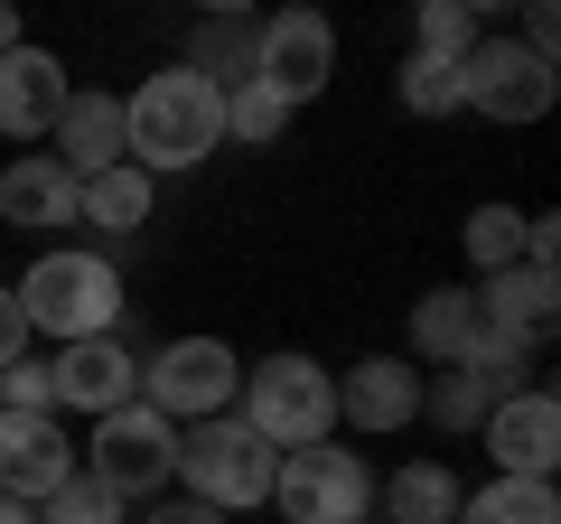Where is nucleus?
<instances>
[{"label":"nucleus","instance_id":"obj_1","mask_svg":"<svg viewBox=\"0 0 561 524\" xmlns=\"http://www.w3.org/2000/svg\"><path fill=\"white\" fill-rule=\"evenodd\" d=\"M122 150H131L140 179H160V169H197L206 150H225V94L197 76V66H160V76H140V94L122 103Z\"/></svg>","mask_w":561,"mask_h":524},{"label":"nucleus","instance_id":"obj_2","mask_svg":"<svg viewBox=\"0 0 561 524\" xmlns=\"http://www.w3.org/2000/svg\"><path fill=\"white\" fill-rule=\"evenodd\" d=\"M20 309H28V338H57V346H84V338H113L122 319V272L103 253H76V243H57V253H38L20 272Z\"/></svg>","mask_w":561,"mask_h":524},{"label":"nucleus","instance_id":"obj_3","mask_svg":"<svg viewBox=\"0 0 561 524\" xmlns=\"http://www.w3.org/2000/svg\"><path fill=\"white\" fill-rule=\"evenodd\" d=\"M243 422L262 431L272 449H309V441H337V375L300 346L243 365Z\"/></svg>","mask_w":561,"mask_h":524},{"label":"nucleus","instance_id":"obj_4","mask_svg":"<svg viewBox=\"0 0 561 524\" xmlns=\"http://www.w3.org/2000/svg\"><path fill=\"white\" fill-rule=\"evenodd\" d=\"M272 468H280V449L262 441L243 412H216V422H197V441H179V478H187V497L216 505V515L272 505Z\"/></svg>","mask_w":561,"mask_h":524},{"label":"nucleus","instance_id":"obj_5","mask_svg":"<svg viewBox=\"0 0 561 524\" xmlns=\"http://www.w3.org/2000/svg\"><path fill=\"white\" fill-rule=\"evenodd\" d=\"M272 497H280V524H365L375 515V468H365V449L309 441V449H280Z\"/></svg>","mask_w":561,"mask_h":524},{"label":"nucleus","instance_id":"obj_6","mask_svg":"<svg viewBox=\"0 0 561 524\" xmlns=\"http://www.w3.org/2000/svg\"><path fill=\"white\" fill-rule=\"evenodd\" d=\"M234 394H243V356L225 338H169L160 356L140 365V403L160 412L169 431L179 422H216Z\"/></svg>","mask_w":561,"mask_h":524},{"label":"nucleus","instance_id":"obj_7","mask_svg":"<svg viewBox=\"0 0 561 524\" xmlns=\"http://www.w3.org/2000/svg\"><path fill=\"white\" fill-rule=\"evenodd\" d=\"M84 478L103 487V497H160L169 478H179V431L160 422L150 403H122L94 422V441H84Z\"/></svg>","mask_w":561,"mask_h":524},{"label":"nucleus","instance_id":"obj_8","mask_svg":"<svg viewBox=\"0 0 561 524\" xmlns=\"http://www.w3.org/2000/svg\"><path fill=\"white\" fill-rule=\"evenodd\" d=\"M561 103V66L524 57L515 38H478L459 66V113H486V122H542Z\"/></svg>","mask_w":561,"mask_h":524},{"label":"nucleus","instance_id":"obj_9","mask_svg":"<svg viewBox=\"0 0 561 524\" xmlns=\"http://www.w3.org/2000/svg\"><path fill=\"white\" fill-rule=\"evenodd\" d=\"M328 76H337V29H328L319 10L262 20V38H253V84L262 94H280L290 113H300L309 94H328Z\"/></svg>","mask_w":561,"mask_h":524},{"label":"nucleus","instance_id":"obj_10","mask_svg":"<svg viewBox=\"0 0 561 524\" xmlns=\"http://www.w3.org/2000/svg\"><path fill=\"white\" fill-rule=\"evenodd\" d=\"M478 431H486V459H496V478H534V487H552V468H561V403H552V384H524L515 403H496Z\"/></svg>","mask_w":561,"mask_h":524},{"label":"nucleus","instance_id":"obj_11","mask_svg":"<svg viewBox=\"0 0 561 524\" xmlns=\"http://www.w3.org/2000/svg\"><path fill=\"white\" fill-rule=\"evenodd\" d=\"M47 375H57V412H122L140 403V365H131V338H84V346H57L47 356Z\"/></svg>","mask_w":561,"mask_h":524},{"label":"nucleus","instance_id":"obj_12","mask_svg":"<svg viewBox=\"0 0 561 524\" xmlns=\"http://www.w3.org/2000/svg\"><path fill=\"white\" fill-rule=\"evenodd\" d=\"M66 478H76V449H66V431L47 422V412H0V497L47 505Z\"/></svg>","mask_w":561,"mask_h":524},{"label":"nucleus","instance_id":"obj_13","mask_svg":"<svg viewBox=\"0 0 561 524\" xmlns=\"http://www.w3.org/2000/svg\"><path fill=\"white\" fill-rule=\"evenodd\" d=\"M66 94H76V84H66V66L47 57V47H10V57H0V141H47V132H57V113H66Z\"/></svg>","mask_w":561,"mask_h":524},{"label":"nucleus","instance_id":"obj_14","mask_svg":"<svg viewBox=\"0 0 561 524\" xmlns=\"http://www.w3.org/2000/svg\"><path fill=\"white\" fill-rule=\"evenodd\" d=\"M84 206V179L57 169V150H28V160L0 169V225H20V235H47V225H76Z\"/></svg>","mask_w":561,"mask_h":524},{"label":"nucleus","instance_id":"obj_15","mask_svg":"<svg viewBox=\"0 0 561 524\" xmlns=\"http://www.w3.org/2000/svg\"><path fill=\"white\" fill-rule=\"evenodd\" d=\"M478 309H486V328H496V338L542 346V338H552V319H561V272H534V262L486 272V282H478Z\"/></svg>","mask_w":561,"mask_h":524},{"label":"nucleus","instance_id":"obj_16","mask_svg":"<svg viewBox=\"0 0 561 524\" xmlns=\"http://www.w3.org/2000/svg\"><path fill=\"white\" fill-rule=\"evenodd\" d=\"M337 422H356V431H402V422H421V365H412V356H365L356 375L337 384Z\"/></svg>","mask_w":561,"mask_h":524},{"label":"nucleus","instance_id":"obj_17","mask_svg":"<svg viewBox=\"0 0 561 524\" xmlns=\"http://www.w3.org/2000/svg\"><path fill=\"white\" fill-rule=\"evenodd\" d=\"M131 150H122V94H66L57 113V169H76V179H103V169H122Z\"/></svg>","mask_w":561,"mask_h":524},{"label":"nucleus","instance_id":"obj_18","mask_svg":"<svg viewBox=\"0 0 561 524\" xmlns=\"http://www.w3.org/2000/svg\"><path fill=\"white\" fill-rule=\"evenodd\" d=\"M486 338H496V328H486L478 291H431V300H412V346L431 365H468Z\"/></svg>","mask_w":561,"mask_h":524},{"label":"nucleus","instance_id":"obj_19","mask_svg":"<svg viewBox=\"0 0 561 524\" xmlns=\"http://www.w3.org/2000/svg\"><path fill=\"white\" fill-rule=\"evenodd\" d=\"M375 497H383V515H393V524H459V478H449L440 459L393 468V478H383Z\"/></svg>","mask_w":561,"mask_h":524},{"label":"nucleus","instance_id":"obj_20","mask_svg":"<svg viewBox=\"0 0 561 524\" xmlns=\"http://www.w3.org/2000/svg\"><path fill=\"white\" fill-rule=\"evenodd\" d=\"M76 225H103V235H140L150 225V179H140L131 160L122 169H103V179H84V206H76Z\"/></svg>","mask_w":561,"mask_h":524},{"label":"nucleus","instance_id":"obj_21","mask_svg":"<svg viewBox=\"0 0 561 524\" xmlns=\"http://www.w3.org/2000/svg\"><path fill=\"white\" fill-rule=\"evenodd\" d=\"M459 524H561V497L534 478H486L478 497H459Z\"/></svg>","mask_w":561,"mask_h":524},{"label":"nucleus","instance_id":"obj_22","mask_svg":"<svg viewBox=\"0 0 561 524\" xmlns=\"http://www.w3.org/2000/svg\"><path fill=\"white\" fill-rule=\"evenodd\" d=\"M253 38H262V20H206L187 66H197L216 94H234V84H253Z\"/></svg>","mask_w":561,"mask_h":524},{"label":"nucleus","instance_id":"obj_23","mask_svg":"<svg viewBox=\"0 0 561 524\" xmlns=\"http://www.w3.org/2000/svg\"><path fill=\"white\" fill-rule=\"evenodd\" d=\"M459 243H468L478 272H515V262H524V206H478Z\"/></svg>","mask_w":561,"mask_h":524},{"label":"nucleus","instance_id":"obj_24","mask_svg":"<svg viewBox=\"0 0 561 524\" xmlns=\"http://www.w3.org/2000/svg\"><path fill=\"white\" fill-rule=\"evenodd\" d=\"M486 29H478V10H468V0H431V10H421V47L412 57H440V66H468V47H478Z\"/></svg>","mask_w":561,"mask_h":524},{"label":"nucleus","instance_id":"obj_25","mask_svg":"<svg viewBox=\"0 0 561 524\" xmlns=\"http://www.w3.org/2000/svg\"><path fill=\"white\" fill-rule=\"evenodd\" d=\"M38 524H131V505H122V497H103V487L76 468V478H66L57 497L38 505Z\"/></svg>","mask_w":561,"mask_h":524},{"label":"nucleus","instance_id":"obj_26","mask_svg":"<svg viewBox=\"0 0 561 524\" xmlns=\"http://www.w3.org/2000/svg\"><path fill=\"white\" fill-rule=\"evenodd\" d=\"M421 403H431V422H440V431H478L486 412H496V403H486V384L468 375V365H459V375H440V384H421Z\"/></svg>","mask_w":561,"mask_h":524},{"label":"nucleus","instance_id":"obj_27","mask_svg":"<svg viewBox=\"0 0 561 524\" xmlns=\"http://www.w3.org/2000/svg\"><path fill=\"white\" fill-rule=\"evenodd\" d=\"M280 122H290V103L262 94V84H234L225 94V141H280Z\"/></svg>","mask_w":561,"mask_h":524},{"label":"nucleus","instance_id":"obj_28","mask_svg":"<svg viewBox=\"0 0 561 524\" xmlns=\"http://www.w3.org/2000/svg\"><path fill=\"white\" fill-rule=\"evenodd\" d=\"M468 375L486 384V403H515V394H524V375H534V346H515V338H486L478 356H468Z\"/></svg>","mask_w":561,"mask_h":524},{"label":"nucleus","instance_id":"obj_29","mask_svg":"<svg viewBox=\"0 0 561 524\" xmlns=\"http://www.w3.org/2000/svg\"><path fill=\"white\" fill-rule=\"evenodd\" d=\"M402 113H459V66H440V57H412L402 66Z\"/></svg>","mask_w":561,"mask_h":524},{"label":"nucleus","instance_id":"obj_30","mask_svg":"<svg viewBox=\"0 0 561 524\" xmlns=\"http://www.w3.org/2000/svg\"><path fill=\"white\" fill-rule=\"evenodd\" d=\"M0 412H47V422H57V375H47L38 356H20L0 375Z\"/></svg>","mask_w":561,"mask_h":524},{"label":"nucleus","instance_id":"obj_31","mask_svg":"<svg viewBox=\"0 0 561 524\" xmlns=\"http://www.w3.org/2000/svg\"><path fill=\"white\" fill-rule=\"evenodd\" d=\"M28 356V309H20V291H0V375Z\"/></svg>","mask_w":561,"mask_h":524},{"label":"nucleus","instance_id":"obj_32","mask_svg":"<svg viewBox=\"0 0 561 524\" xmlns=\"http://www.w3.org/2000/svg\"><path fill=\"white\" fill-rule=\"evenodd\" d=\"M524 262H534V272L561 262V216H524Z\"/></svg>","mask_w":561,"mask_h":524},{"label":"nucleus","instance_id":"obj_33","mask_svg":"<svg viewBox=\"0 0 561 524\" xmlns=\"http://www.w3.org/2000/svg\"><path fill=\"white\" fill-rule=\"evenodd\" d=\"M552 38H561V20H552V0H534V10H524V57H542V66H552Z\"/></svg>","mask_w":561,"mask_h":524},{"label":"nucleus","instance_id":"obj_34","mask_svg":"<svg viewBox=\"0 0 561 524\" xmlns=\"http://www.w3.org/2000/svg\"><path fill=\"white\" fill-rule=\"evenodd\" d=\"M140 524H225V515H216V505H197V497H187V505H150Z\"/></svg>","mask_w":561,"mask_h":524},{"label":"nucleus","instance_id":"obj_35","mask_svg":"<svg viewBox=\"0 0 561 524\" xmlns=\"http://www.w3.org/2000/svg\"><path fill=\"white\" fill-rule=\"evenodd\" d=\"M10 47H20V10H10V0H0V57H10Z\"/></svg>","mask_w":561,"mask_h":524},{"label":"nucleus","instance_id":"obj_36","mask_svg":"<svg viewBox=\"0 0 561 524\" xmlns=\"http://www.w3.org/2000/svg\"><path fill=\"white\" fill-rule=\"evenodd\" d=\"M0 524H38V505H20V497H0Z\"/></svg>","mask_w":561,"mask_h":524}]
</instances>
